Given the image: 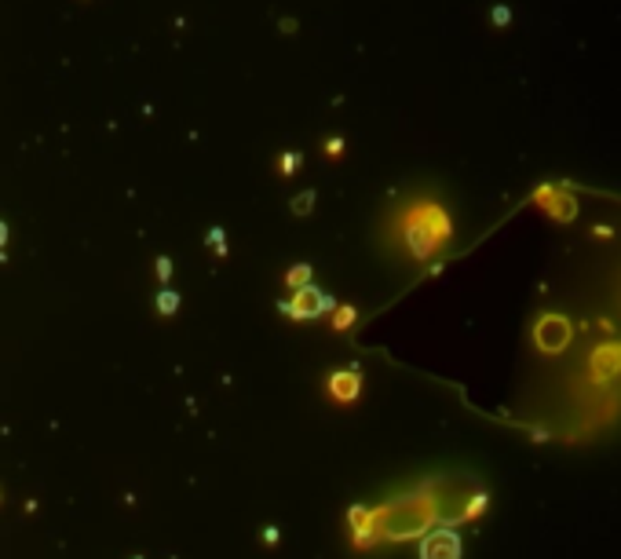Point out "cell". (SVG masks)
Segmentation results:
<instances>
[{
  "mask_svg": "<svg viewBox=\"0 0 621 559\" xmlns=\"http://www.w3.org/2000/svg\"><path fill=\"white\" fill-rule=\"evenodd\" d=\"M450 234H453V223L439 201H410L391 220V238L413 260H431L450 241Z\"/></svg>",
  "mask_w": 621,
  "mask_h": 559,
  "instance_id": "6da1fadb",
  "label": "cell"
},
{
  "mask_svg": "<svg viewBox=\"0 0 621 559\" xmlns=\"http://www.w3.org/2000/svg\"><path fill=\"white\" fill-rule=\"evenodd\" d=\"M333 307H336V300L329 293H322L318 286H303V289H296L293 300H282V311L289 318H318Z\"/></svg>",
  "mask_w": 621,
  "mask_h": 559,
  "instance_id": "7a4b0ae2",
  "label": "cell"
},
{
  "mask_svg": "<svg viewBox=\"0 0 621 559\" xmlns=\"http://www.w3.org/2000/svg\"><path fill=\"white\" fill-rule=\"evenodd\" d=\"M567 336H570V326L567 318H559V315H545L541 326H537V344L545 351H563L567 348Z\"/></svg>",
  "mask_w": 621,
  "mask_h": 559,
  "instance_id": "3957f363",
  "label": "cell"
},
{
  "mask_svg": "<svg viewBox=\"0 0 621 559\" xmlns=\"http://www.w3.org/2000/svg\"><path fill=\"white\" fill-rule=\"evenodd\" d=\"M351 541L358 545V548H369L373 541L380 538V530H377V512H369V508H351Z\"/></svg>",
  "mask_w": 621,
  "mask_h": 559,
  "instance_id": "277c9868",
  "label": "cell"
},
{
  "mask_svg": "<svg viewBox=\"0 0 621 559\" xmlns=\"http://www.w3.org/2000/svg\"><path fill=\"white\" fill-rule=\"evenodd\" d=\"M420 559H460V541H457V534H450V530H435V534L424 541Z\"/></svg>",
  "mask_w": 621,
  "mask_h": 559,
  "instance_id": "5b68a950",
  "label": "cell"
},
{
  "mask_svg": "<svg viewBox=\"0 0 621 559\" xmlns=\"http://www.w3.org/2000/svg\"><path fill=\"white\" fill-rule=\"evenodd\" d=\"M325 388L336 402H355L358 391H362V377H358V369H336Z\"/></svg>",
  "mask_w": 621,
  "mask_h": 559,
  "instance_id": "8992f818",
  "label": "cell"
},
{
  "mask_svg": "<svg viewBox=\"0 0 621 559\" xmlns=\"http://www.w3.org/2000/svg\"><path fill=\"white\" fill-rule=\"evenodd\" d=\"M286 282H289V289H293V293H296V289H303V286H310V267H307V263H300V267H289Z\"/></svg>",
  "mask_w": 621,
  "mask_h": 559,
  "instance_id": "52a82bcc",
  "label": "cell"
},
{
  "mask_svg": "<svg viewBox=\"0 0 621 559\" xmlns=\"http://www.w3.org/2000/svg\"><path fill=\"white\" fill-rule=\"evenodd\" d=\"M158 311H161V315H172V311H179V293H176V289H161Z\"/></svg>",
  "mask_w": 621,
  "mask_h": 559,
  "instance_id": "ba28073f",
  "label": "cell"
},
{
  "mask_svg": "<svg viewBox=\"0 0 621 559\" xmlns=\"http://www.w3.org/2000/svg\"><path fill=\"white\" fill-rule=\"evenodd\" d=\"M355 322V307H333V326L336 329H348Z\"/></svg>",
  "mask_w": 621,
  "mask_h": 559,
  "instance_id": "9c48e42d",
  "label": "cell"
},
{
  "mask_svg": "<svg viewBox=\"0 0 621 559\" xmlns=\"http://www.w3.org/2000/svg\"><path fill=\"white\" fill-rule=\"evenodd\" d=\"M596 366L603 369V366H621V348H607V351H600L596 355Z\"/></svg>",
  "mask_w": 621,
  "mask_h": 559,
  "instance_id": "30bf717a",
  "label": "cell"
},
{
  "mask_svg": "<svg viewBox=\"0 0 621 559\" xmlns=\"http://www.w3.org/2000/svg\"><path fill=\"white\" fill-rule=\"evenodd\" d=\"M310 205H315V194L307 191V194H300V201H293V212H300V216H303V212H310Z\"/></svg>",
  "mask_w": 621,
  "mask_h": 559,
  "instance_id": "8fae6325",
  "label": "cell"
},
{
  "mask_svg": "<svg viewBox=\"0 0 621 559\" xmlns=\"http://www.w3.org/2000/svg\"><path fill=\"white\" fill-rule=\"evenodd\" d=\"M208 241L216 245V253H220V256L227 253V245H223V231H220V227H212V231H208Z\"/></svg>",
  "mask_w": 621,
  "mask_h": 559,
  "instance_id": "7c38bea8",
  "label": "cell"
},
{
  "mask_svg": "<svg viewBox=\"0 0 621 559\" xmlns=\"http://www.w3.org/2000/svg\"><path fill=\"white\" fill-rule=\"evenodd\" d=\"M158 278H161V282H168V278H172V260L168 256L158 260Z\"/></svg>",
  "mask_w": 621,
  "mask_h": 559,
  "instance_id": "4fadbf2b",
  "label": "cell"
},
{
  "mask_svg": "<svg viewBox=\"0 0 621 559\" xmlns=\"http://www.w3.org/2000/svg\"><path fill=\"white\" fill-rule=\"evenodd\" d=\"M300 165V158H296V153H286V158H282V172H293Z\"/></svg>",
  "mask_w": 621,
  "mask_h": 559,
  "instance_id": "5bb4252c",
  "label": "cell"
},
{
  "mask_svg": "<svg viewBox=\"0 0 621 559\" xmlns=\"http://www.w3.org/2000/svg\"><path fill=\"white\" fill-rule=\"evenodd\" d=\"M329 153H340V150H344V143H340V139H329V146H325Z\"/></svg>",
  "mask_w": 621,
  "mask_h": 559,
  "instance_id": "9a60e30c",
  "label": "cell"
},
{
  "mask_svg": "<svg viewBox=\"0 0 621 559\" xmlns=\"http://www.w3.org/2000/svg\"><path fill=\"white\" fill-rule=\"evenodd\" d=\"M4 241H8V227L0 223V248H4Z\"/></svg>",
  "mask_w": 621,
  "mask_h": 559,
  "instance_id": "2e32d148",
  "label": "cell"
}]
</instances>
